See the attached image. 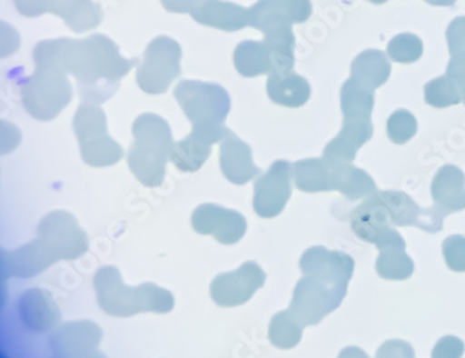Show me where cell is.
I'll return each instance as SVG.
<instances>
[{
    "instance_id": "ba28073f",
    "label": "cell",
    "mask_w": 465,
    "mask_h": 358,
    "mask_svg": "<svg viewBox=\"0 0 465 358\" xmlns=\"http://www.w3.org/2000/svg\"><path fill=\"white\" fill-rule=\"evenodd\" d=\"M221 169L233 185H245L260 173L251 159L250 151L242 145H226L223 151Z\"/></svg>"
},
{
    "instance_id": "52a82bcc",
    "label": "cell",
    "mask_w": 465,
    "mask_h": 358,
    "mask_svg": "<svg viewBox=\"0 0 465 358\" xmlns=\"http://www.w3.org/2000/svg\"><path fill=\"white\" fill-rule=\"evenodd\" d=\"M285 196V181L277 168L258 179L253 188V210L263 218H271L281 210Z\"/></svg>"
},
{
    "instance_id": "6da1fadb",
    "label": "cell",
    "mask_w": 465,
    "mask_h": 358,
    "mask_svg": "<svg viewBox=\"0 0 465 358\" xmlns=\"http://www.w3.org/2000/svg\"><path fill=\"white\" fill-rule=\"evenodd\" d=\"M88 251V234L78 218L68 211H52L37 224L36 238L12 251L7 268L12 277L29 280L54 264L78 260Z\"/></svg>"
},
{
    "instance_id": "5b68a950",
    "label": "cell",
    "mask_w": 465,
    "mask_h": 358,
    "mask_svg": "<svg viewBox=\"0 0 465 358\" xmlns=\"http://www.w3.org/2000/svg\"><path fill=\"white\" fill-rule=\"evenodd\" d=\"M193 230L199 235H208L223 245L240 243L248 230L245 216L218 204H201L191 215Z\"/></svg>"
},
{
    "instance_id": "8992f818",
    "label": "cell",
    "mask_w": 465,
    "mask_h": 358,
    "mask_svg": "<svg viewBox=\"0 0 465 358\" xmlns=\"http://www.w3.org/2000/svg\"><path fill=\"white\" fill-rule=\"evenodd\" d=\"M19 314L22 323L37 334L54 332L61 323V311L54 298L46 291L29 290L19 300Z\"/></svg>"
},
{
    "instance_id": "277c9868",
    "label": "cell",
    "mask_w": 465,
    "mask_h": 358,
    "mask_svg": "<svg viewBox=\"0 0 465 358\" xmlns=\"http://www.w3.org/2000/svg\"><path fill=\"white\" fill-rule=\"evenodd\" d=\"M265 283V273L258 264L246 261L236 270L216 275L210 295L218 307L235 308L246 304Z\"/></svg>"
},
{
    "instance_id": "7a4b0ae2",
    "label": "cell",
    "mask_w": 465,
    "mask_h": 358,
    "mask_svg": "<svg viewBox=\"0 0 465 358\" xmlns=\"http://www.w3.org/2000/svg\"><path fill=\"white\" fill-rule=\"evenodd\" d=\"M94 290L99 308L111 317L168 314L175 308V295L171 291L155 283L126 285L115 265H105L94 273Z\"/></svg>"
},
{
    "instance_id": "3957f363",
    "label": "cell",
    "mask_w": 465,
    "mask_h": 358,
    "mask_svg": "<svg viewBox=\"0 0 465 358\" xmlns=\"http://www.w3.org/2000/svg\"><path fill=\"white\" fill-rule=\"evenodd\" d=\"M102 338V328L91 320L64 323L49 335L52 358H108L99 350Z\"/></svg>"
}]
</instances>
